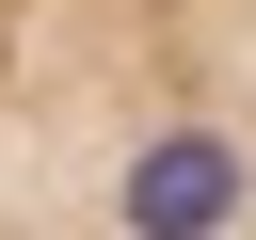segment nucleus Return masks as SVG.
Returning a JSON list of instances; mask_svg holds the SVG:
<instances>
[{"instance_id": "1", "label": "nucleus", "mask_w": 256, "mask_h": 240, "mask_svg": "<svg viewBox=\"0 0 256 240\" xmlns=\"http://www.w3.org/2000/svg\"><path fill=\"white\" fill-rule=\"evenodd\" d=\"M112 208H128V240H208L240 208V144H144Z\"/></svg>"}]
</instances>
